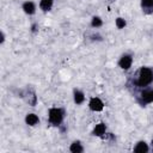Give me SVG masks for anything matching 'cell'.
I'll return each instance as SVG.
<instances>
[{
	"mask_svg": "<svg viewBox=\"0 0 153 153\" xmlns=\"http://www.w3.org/2000/svg\"><path fill=\"white\" fill-rule=\"evenodd\" d=\"M153 81V71L147 67H142L139 72L137 85L139 86H147Z\"/></svg>",
	"mask_w": 153,
	"mask_h": 153,
	"instance_id": "6da1fadb",
	"label": "cell"
},
{
	"mask_svg": "<svg viewBox=\"0 0 153 153\" xmlns=\"http://www.w3.org/2000/svg\"><path fill=\"white\" fill-rule=\"evenodd\" d=\"M63 120V111L59 108H51L49 110V121L54 126H59Z\"/></svg>",
	"mask_w": 153,
	"mask_h": 153,
	"instance_id": "7a4b0ae2",
	"label": "cell"
},
{
	"mask_svg": "<svg viewBox=\"0 0 153 153\" xmlns=\"http://www.w3.org/2000/svg\"><path fill=\"white\" fill-rule=\"evenodd\" d=\"M90 109L93 111H102L103 110V102L99 98H91L90 100Z\"/></svg>",
	"mask_w": 153,
	"mask_h": 153,
	"instance_id": "3957f363",
	"label": "cell"
},
{
	"mask_svg": "<svg viewBox=\"0 0 153 153\" xmlns=\"http://www.w3.org/2000/svg\"><path fill=\"white\" fill-rule=\"evenodd\" d=\"M131 62H133V57L130 55H123L118 63H120V67L122 69H128L131 66Z\"/></svg>",
	"mask_w": 153,
	"mask_h": 153,
	"instance_id": "277c9868",
	"label": "cell"
},
{
	"mask_svg": "<svg viewBox=\"0 0 153 153\" xmlns=\"http://www.w3.org/2000/svg\"><path fill=\"white\" fill-rule=\"evenodd\" d=\"M141 98L145 103H151L153 102V90H146L141 93Z\"/></svg>",
	"mask_w": 153,
	"mask_h": 153,
	"instance_id": "5b68a950",
	"label": "cell"
},
{
	"mask_svg": "<svg viewBox=\"0 0 153 153\" xmlns=\"http://www.w3.org/2000/svg\"><path fill=\"white\" fill-rule=\"evenodd\" d=\"M141 6L145 12L151 13L153 11V0H141Z\"/></svg>",
	"mask_w": 153,
	"mask_h": 153,
	"instance_id": "8992f818",
	"label": "cell"
},
{
	"mask_svg": "<svg viewBox=\"0 0 153 153\" xmlns=\"http://www.w3.org/2000/svg\"><path fill=\"white\" fill-rule=\"evenodd\" d=\"M23 10H24L25 13L32 14V13L35 12V5H33L31 1H26V2H24V5H23Z\"/></svg>",
	"mask_w": 153,
	"mask_h": 153,
	"instance_id": "52a82bcc",
	"label": "cell"
},
{
	"mask_svg": "<svg viewBox=\"0 0 153 153\" xmlns=\"http://www.w3.org/2000/svg\"><path fill=\"white\" fill-rule=\"evenodd\" d=\"M105 133V124L104 123H99L94 127L93 129V135H97V136H100Z\"/></svg>",
	"mask_w": 153,
	"mask_h": 153,
	"instance_id": "ba28073f",
	"label": "cell"
},
{
	"mask_svg": "<svg viewBox=\"0 0 153 153\" xmlns=\"http://www.w3.org/2000/svg\"><path fill=\"white\" fill-rule=\"evenodd\" d=\"M134 151H135V152L143 153V152H147V151H148V146H147V143H146L145 141H140V142H137V145L135 146Z\"/></svg>",
	"mask_w": 153,
	"mask_h": 153,
	"instance_id": "9c48e42d",
	"label": "cell"
},
{
	"mask_svg": "<svg viewBox=\"0 0 153 153\" xmlns=\"http://www.w3.org/2000/svg\"><path fill=\"white\" fill-rule=\"evenodd\" d=\"M25 121H26V123H27L29 126H35V124L38 122V117H37L35 114H29V115L26 116Z\"/></svg>",
	"mask_w": 153,
	"mask_h": 153,
	"instance_id": "30bf717a",
	"label": "cell"
},
{
	"mask_svg": "<svg viewBox=\"0 0 153 153\" xmlns=\"http://www.w3.org/2000/svg\"><path fill=\"white\" fill-rule=\"evenodd\" d=\"M53 6V0H41L39 2V7L43 11H49Z\"/></svg>",
	"mask_w": 153,
	"mask_h": 153,
	"instance_id": "8fae6325",
	"label": "cell"
},
{
	"mask_svg": "<svg viewBox=\"0 0 153 153\" xmlns=\"http://www.w3.org/2000/svg\"><path fill=\"white\" fill-rule=\"evenodd\" d=\"M84 99H85V97H84L82 92H80V91H75L74 92V102L76 104H81L84 102Z\"/></svg>",
	"mask_w": 153,
	"mask_h": 153,
	"instance_id": "7c38bea8",
	"label": "cell"
},
{
	"mask_svg": "<svg viewBox=\"0 0 153 153\" xmlns=\"http://www.w3.org/2000/svg\"><path fill=\"white\" fill-rule=\"evenodd\" d=\"M71 152H73V153H80V152H82V147H81L80 142H78V141L73 142L71 145Z\"/></svg>",
	"mask_w": 153,
	"mask_h": 153,
	"instance_id": "4fadbf2b",
	"label": "cell"
},
{
	"mask_svg": "<svg viewBox=\"0 0 153 153\" xmlns=\"http://www.w3.org/2000/svg\"><path fill=\"white\" fill-rule=\"evenodd\" d=\"M116 26H117L118 29H123V27L126 26V20H124L123 18H117V19H116Z\"/></svg>",
	"mask_w": 153,
	"mask_h": 153,
	"instance_id": "5bb4252c",
	"label": "cell"
},
{
	"mask_svg": "<svg viewBox=\"0 0 153 153\" xmlns=\"http://www.w3.org/2000/svg\"><path fill=\"white\" fill-rule=\"evenodd\" d=\"M92 26L93 27H98V26H100L102 25V19L100 18H98V17H94L93 19H92Z\"/></svg>",
	"mask_w": 153,
	"mask_h": 153,
	"instance_id": "9a60e30c",
	"label": "cell"
},
{
	"mask_svg": "<svg viewBox=\"0 0 153 153\" xmlns=\"http://www.w3.org/2000/svg\"><path fill=\"white\" fill-rule=\"evenodd\" d=\"M152 143H153V140H152Z\"/></svg>",
	"mask_w": 153,
	"mask_h": 153,
	"instance_id": "2e32d148",
	"label": "cell"
}]
</instances>
